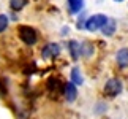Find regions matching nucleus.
<instances>
[{"label": "nucleus", "mask_w": 128, "mask_h": 119, "mask_svg": "<svg viewBox=\"0 0 128 119\" xmlns=\"http://www.w3.org/2000/svg\"><path fill=\"white\" fill-rule=\"evenodd\" d=\"M101 30H103V33H104V35H108V37L112 35V33L116 32V21H114V19H109V18H108V21H106L104 26L101 27Z\"/></svg>", "instance_id": "6e6552de"}, {"label": "nucleus", "mask_w": 128, "mask_h": 119, "mask_svg": "<svg viewBox=\"0 0 128 119\" xmlns=\"http://www.w3.org/2000/svg\"><path fill=\"white\" fill-rule=\"evenodd\" d=\"M68 49H70V52H71V57L74 59H79V56H81V44L78 43V41H74V40H71L70 43H68Z\"/></svg>", "instance_id": "0eeeda50"}, {"label": "nucleus", "mask_w": 128, "mask_h": 119, "mask_svg": "<svg viewBox=\"0 0 128 119\" xmlns=\"http://www.w3.org/2000/svg\"><path fill=\"white\" fill-rule=\"evenodd\" d=\"M116 2H124V0H116Z\"/></svg>", "instance_id": "4468645a"}, {"label": "nucleus", "mask_w": 128, "mask_h": 119, "mask_svg": "<svg viewBox=\"0 0 128 119\" xmlns=\"http://www.w3.org/2000/svg\"><path fill=\"white\" fill-rule=\"evenodd\" d=\"M10 7L13 10H22L26 7V0H10Z\"/></svg>", "instance_id": "9b49d317"}, {"label": "nucleus", "mask_w": 128, "mask_h": 119, "mask_svg": "<svg viewBox=\"0 0 128 119\" xmlns=\"http://www.w3.org/2000/svg\"><path fill=\"white\" fill-rule=\"evenodd\" d=\"M104 92L108 94L109 97H116L122 92V83L120 79H116V78H111L109 81L104 84Z\"/></svg>", "instance_id": "7ed1b4c3"}, {"label": "nucleus", "mask_w": 128, "mask_h": 119, "mask_svg": "<svg viewBox=\"0 0 128 119\" xmlns=\"http://www.w3.org/2000/svg\"><path fill=\"white\" fill-rule=\"evenodd\" d=\"M117 64H119V67H122V68L128 67V48H124L117 52Z\"/></svg>", "instance_id": "423d86ee"}, {"label": "nucleus", "mask_w": 128, "mask_h": 119, "mask_svg": "<svg viewBox=\"0 0 128 119\" xmlns=\"http://www.w3.org/2000/svg\"><path fill=\"white\" fill-rule=\"evenodd\" d=\"M60 89V81L58 79H56V78H51L49 79V89Z\"/></svg>", "instance_id": "ddd939ff"}, {"label": "nucleus", "mask_w": 128, "mask_h": 119, "mask_svg": "<svg viewBox=\"0 0 128 119\" xmlns=\"http://www.w3.org/2000/svg\"><path fill=\"white\" fill-rule=\"evenodd\" d=\"M106 21H108V18L104 16V14H93V16H90L87 19L86 29L90 30V32H95V30H98V29H101L103 26H104Z\"/></svg>", "instance_id": "f03ea898"}, {"label": "nucleus", "mask_w": 128, "mask_h": 119, "mask_svg": "<svg viewBox=\"0 0 128 119\" xmlns=\"http://www.w3.org/2000/svg\"><path fill=\"white\" fill-rule=\"evenodd\" d=\"M60 54V46H58L57 43H49L46 44V46L43 48V51H41V56L44 59H51V57H56Z\"/></svg>", "instance_id": "20e7f679"}, {"label": "nucleus", "mask_w": 128, "mask_h": 119, "mask_svg": "<svg viewBox=\"0 0 128 119\" xmlns=\"http://www.w3.org/2000/svg\"><path fill=\"white\" fill-rule=\"evenodd\" d=\"M19 37L26 44H35L36 40H38V35L35 32V29L28 27V26H21L19 27Z\"/></svg>", "instance_id": "f257e3e1"}, {"label": "nucleus", "mask_w": 128, "mask_h": 119, "mask_svg": "<svg viewBox=\"0 0 128 119\" xmlns=\"http://www.w3.org/2000/svg\"><path fill=\"white\" fill-rule=\"evenodd\" d=\"M70 13H79L84 8V0H68Z\"/></svg>", "instance_id": "1a4fd4ad"}, {"label": "nucleus", "mask_w": 128, "mask_h": 119, "mask_svg": "<svg viewBox=\"0 0 128 119\" xmlns=\"http://www.w3.org/2000/svg\"><path fill=\"white\" fill-rule=\"evenodd\" d=\"M82 81H84V79H82V75H81L79 68L74 67V68L71 70V83L76 86V84H82Z\"/></svg>", "instance_id": "9d476101"}, {"label": "nucleus", "mask_w": 128, "mask_h": 119, "mask_svg": "<svg viewBox=\"0 0 128 119\" xmlns=\"http://www.w3.org/2000/svg\"><path fill=\"white\" fill-rule=\"evenodd\" d=\"M63 91H65V97L68 102H74L76 97H78V91H76V86L73 83H66L65 87H63Z\"/></svg>", "instance_id": "39448f33"}, {"label": "nucleus", "mask_w": 128, "mask_h": 119, "mask_svg": "<svg viewBox=\"0 0 128 119\" xmlns=\"http://www.w3.org/2000/svg\"><path fill=\"white\" fill-rule=\"evenodd\" d=\"M8 27V16L6 14H0V32H3Z\"/></svg>", "instance_id": "f8f14e48"}]
</instances>
